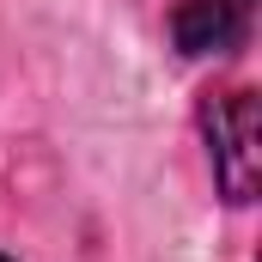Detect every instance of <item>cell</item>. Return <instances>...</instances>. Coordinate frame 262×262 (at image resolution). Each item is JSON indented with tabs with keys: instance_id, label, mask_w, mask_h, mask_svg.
Returning <instances> with one entry per match:
<instances>
[{
	"instance_id": "obj_3",
	"label": "cell",
	"mask_w": 262,
	"mask_h": 262,
	"mask_svg": "<svg viewBox=\"0 0 262 262\" xmlns=\"http://www.w3.org/2000/svg\"><path fill=\"white\" fill-rule=\"evenodd\" d=\"M0 262H12V256H0Z\"/></svg>"
},
{
	"instance_id": "obj_2",
	"label": "cell",
	"mask_w": 262,
	"mask_h": 262,
	"mask_svg": "<svg viewBox=\"0 0 262 262\" xmlns=\"http://www.w3.org/2000/svg\"><path fill=\"white\" fill-rule=\"evenodd\" d=\"M171 31L183 55H226L250 31V0H183Z\"/></svg>"
},
{
	"instance_id": "obj_1",
	"label": "cell",
	"mask_w": 262,
	"mask_h": 262,
	"mask_svg": "<svg viewBox=\"0 0 262 262\" xmlns=\"http://www.w3.org/2000/svg\"><path fill=\"white\" fill-rule=\"evenodd\" d=\"M201 128L213 146V177L226 201H250L256 195V171H262V116H256V92L232 85L201 110Z\"/></svg>"
}]
</instances>
